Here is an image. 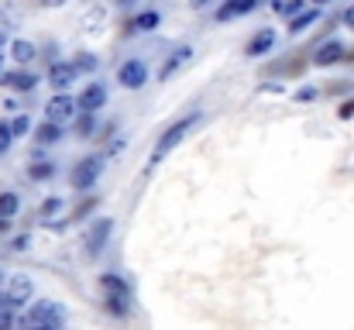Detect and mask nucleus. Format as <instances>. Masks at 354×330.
Returning <instances> with one entry per match:
<instances>
[{"label":"nucleus","mask_w":354,"mask_h":330,"mask_svg":"<svg viewBox=\"0 0 354 330\" xmlns=\"http://www.w3.org/2000/svg\"><path fill=\"white\" fill-rule=\"evenodd\" d=\"M151 28H158V14L155 10H145V14H138L131 24H127V35H138V31H151Z\"/></svg>","instance_id":"19"},{"label":"nucleus","mask_w":354,"mask_h":330,"mask_svg":"<svg viewBox=\"0 0 354 330\" xmlns=\"http://www.w3.org/2000/svg\"><path fill=\"white\" fill-rule=\"evenodd\" d=\"M73 62H76V69H80V73H93V69L100 66V62H97V55H90V52H80Z\"/></svg>","instance_id":"23"},{"label":"nucleus","mask_w":354,"mask_h":330,"mask_svg":"<svg viewBox=\"0 0 354 330\" xmlns=\"http://www.w3.org/2000/svg\"><path fill=\"white\" fill-rule=\"evenodd\" d=\"M189 59H193V48H189V45L176 48V52H172V55L162 62V69H158V80H169V76H172V73H179V69H183Z\"/></svg>","instance_id":"12"},{"label":"nucleus","mask_w":354,"mask_h":330,"mask_svg":"<svg viewBox=\"0 0 354 330\" xmlns=\"http://www.w3.org/2000/svg\"><path fill=\"white\" fill-rule=\"evenodd\" d=\"M118 83L124 90H141V86L148 83V66H145L141 59H127L118 69Z\"/></svg>","instance_id":"8"},{"label":"nucleus","mask_w":354,"mask_h":330,"mask_svg":"<svg viewBox=\"0 0 354 330\" xmlns=\"http://www.w3.org/2000/svg\"><path fill=\"white\" fill-rule=\"evenodd\" d=\"M35 55H38L35 42H28V38H14V42H10V59H14V62L28 66V62H35Z\"/></svg>","instance_id":"14"},{"label":"nucleus","mask_w":354,"mask_h":330,"mask_svg":"<svg viewBox=\"0 0 354 330\" xmlns=\"http://www.w3.org/2000/svg\"><path fill=\"white\" fill-rule=\"evenodd\" d=\"M7 279H10V275H7V272L0 268V293H3V286H7Z\"/></svg>","instance_id":"36"},{"label":"nucleus","mask_w":354,"mask_h":330,"mask_svg":"<svg viewBox=\"0 0 354 330\" xmlns=\"http://www.w3.org/2000/svg\"><path fill=\"white\" fill-rule=\"evenodd\" d=\"M10 141H14V127H10L7 120H0V155L10 148Z\"/></svg>","instance_id":"26"},{"label":"nucleus","mask_w":354,"mask_h":330,"mask_svg":"<svg viewBox=\"0 0 354 330\" xmlns=\"http://www.w3.org/2000/svg\"><path fill=\"white\" fill-rule=\"evenodd\" d=\"M76 110H80V100H76V97H69V93H55V97L45 104V117L66 127V124L76 117Z\"/></svg>","instance_id":"7"},{"label":"nucleus","mask_w":354,"mask_h":330,"mask_svg":"<svg viewBox=\"0 0 354 330\" xmlns=\"http://www.w3.org/2000/svg\"><path fill=\"white\" fill-rule=\"evenodd\" d=\"M59 138H62V124H55V120H45V124L35 127V141L38 145H55Z\"/></svg>","instance_id":"17"},{"label":"nucleus","mask_w":354,"mask_h":330,"mask_svg":"<svg viewBox=\"0 0 354 330\" xmlns=\"http://www.w3.org/2000/svg\"><path fill=\"white\" fill-rule=\"evenodd\" d=\"M189 3H193V7H196V10H203V7H210V3H214V0H189Z\"/></svg>","instance_id":"35"},{"label":"nucleus","mask_w":354,"mask_h":330,"mask_svg":"<svg viewBox=\"0 0 354 330\" xmlns=\"http://www.w3.org/2000/svg\"><path fill=\"white\" fill-rule=\"evenodd\" d=\"M17 207H21L17 193H0V220H14Z\"/></svg>","instance_id":"21"},{"label":"nucleus","mask_w":354,"mask_h":330,"mask_svg":"<svg viewBox=\"0 0 354 330\" xmlns=\"http://www.w3.org/2000/svg\"><path fill=\"white\" fill-rule=\"evenodd\" d=\"M59 210H62V196H52V200L41 203V217H55Z\"/></svg>","instance_id":"27"},{"label":"nucleus","mask_w":354,"mask_h":330,"mask_svg":"<svg viewBox=\"0 0 354 330\" xmlns=\"http://www.w3.org/2000/svg\"><path fill=\"white\" fill-rule=\"evenodd\" d=\"M104 17H107V10H104V7H93V10H86V14L80 17V24H83V31H100Z\"/></svg>","instance_id":"20"},{"label":"nucleus","mask_w":354,"mask_h":330,"mask_svg":"<svg viewBox=\"0 0 354 330\" xmlns=\"http://www.w3.org/2000/svg\"><path fill=\"white\" fill-rule=\"evenodd\" d=\"M341 59H344V45L341 42H327V45H320L313 52V66H334Z\"/></svg>","instance_id":"13"},{"label":"nucleus","mask_w":354,"mask_h":330,"mask_svg":"<svg viewBox=\"0 0 354 330\" xmlns=\"http://www.w3.org/2000/svg\"><path fill=\"white\" fill-rule=\"evenodd\" d=\"M28 176H31V179H48V176H55V165H52V162H35V165L28 169Z\"/></svg>","instance_id":"24"},{"label":"nucleus","mask_w":354,"mask_h":330,"mask_svg":"<svg viewBox=\"0 0 354 330\" xmlns=\"http://www.w3.org/2000/svg\"><path fill=\"white\" fill-rule=\"evenodd\" d=\"M127 3H134V0H118V7H127Z\"/></svg>","instance_id":"38"},{"label":"nucleus","mask_w":354,"mask_h":330,"mask_svg":"<svg viewBox=\"0 0 354 330\" xmlns=\"http://www.w3.org/2000/svg\"><path fill=\"white\" fill-rule=\"evenodd\" d=\"M258 0H227L224 7H217V21H231V17H241L248 10H254Z\"/></svg>","instance_id":"15"},{"label":"nucleus","mask_w":354,"mask_h":330,"mask_svg":"<svg viewBox=\"0 0 354 330\" xmlns=\"http://www.w3.org/2000/svg\"><path fill=\"white\" fill-rule=\"evenodd\" d=\"M272 45H275V31H272V28H261V31L248 42V55H251V59H254V55H265Z\"/></svg>","instance_id":"16"},{"label":"nucleus","mask_w":354,"mask_h":330,"mask_svg":"<svg viewBox=\"0 0 354 330\" xmlns=\"http://www.w3.org/2000/svg\"><path fill=\"white\" fill-rule=\"evenodd\" d=\"M93 207H97V200H86V203H83V207H80V210H76V214H73V220L86 217V214H90V210H93Z\"/></svg>","instance_id":"30"},{"label":"nucleus","mask_w":354,"mask_h":330,"mask_svg":"<svg viewBox=\"0 0 354 330\" xmlns=\"http://www.w3.org/2000/svg\"><path fill=\"white\" fill-rule=\"evenodd\" d=\"M100 289H104L107 313H114V317H127V310H131V293H127L124 279H120V275H104V279H100Z\"/></svg>","instance_id":"3"},{"label":"nucleus","mask_w":354,"mask_h":330,"mask_svg":"<svg viewBox=\"0 0 354 330\" xmlns=\"http://www.w3.org/2000/svg\"><path fill=\"white\" fill-rule=\"evenodd\" d=\"M337 113H341V120H351V117H354V100L341 104V110H337Z\"/></svg>","instance_id":"31"},{"label":"nucleus","mask_w":354,"mask_h":330,"mask_svg":"<svg viewBox=\"0 0 354 330\" xmlns=\"http://www.w3.org/2000/svg\"><path fill=\"white\" fill-rule=\"evenodd\" d=\"M313 97H317V90H313V86H303V90L296 93V100H313Z\"/></svg>","instance_id":"32"},{"label":"nucleus","mask_w":354,"mask_h":330,"mask_svg":"<svg viewBox=\"0 0 354 330\" xmlns=\"http://www.w3.org/2000/svg\"><path fill=\"white\" fill-rule=\"evenodd\" d=\"M111 234H114V220L111 217H97L90 223V230H86V255L90 258H100L104 255V248H107V241H111Z\"/></svg>","instance_id":"5"},{"label":"nucleus","mask_w":354,"mask_h":330,"mask_svg":"<svg viewBox=\"0 0 354 330\" xmlns=\"http://www.w3.org/2000/svg\"><path fill=\"white\" fill-rule=\"evenodd\" d=\"M317 21H320V10L310 7V10H303V14H296V17L289 21V35H299V31H306L310 24H317Z\"/></svg>","instance_id":"18"},{"label":"nucleus","mask_w":354,"mask_h":330,"mask_svg":"<svg viewBox=\"0 0 354 330\" xmlns=\"http://www.w3.org/2000/svg\"><path fill=\"white\" fill-rule=\"evenodd\" d=\"M0 83H3L7 90H14V93H31V90L38 86V76H35V73H24V69H3Z\"/></svg>","instance_id":"10"},{"label":"nucleus","mask_w":354,"mask_h":330,"mask_svg":"<svg viewBox=\"0 0 354 330\" xmlns=\"http://www.w3.org/2000/svg\"><path fill=\"white\" fill-rule=\"evenodd\" d=\"M104 104H107V90H104L100 83H90V86L80 93V110H86V113H97Z\"/></svg>","instance_id":"11"},{"label":"nucleus","mask_w":354,"mask_h":330,"mask_svg":"<svg viewBox=\"0 0 354 330\" xmlns=\"http://www.w3.org/2000/svg\"><path fill=\"white\" fill-rule=\"evenodd\" d=\"M344 24H348V28H351V31H354V3H351V7H348V10H344Z\"/></svg>","instance_id":"33"},{"label":"nucleus","mask_w":354,"mask_h":330,"mask_svg":"<svg viewBox=\"0 0 354 330\" xmlns=\"http://www.w3.org/2000/svg\"><path fill=\"white\" fill-rule=\"evenodd\" d=\"M93 124H97V120H93V113H86V110H83V117L76 120V131H80V134H90V131H93Z\"/></svg>","instance_id":"28"},{"label":"nucleus","mask_w":354,"mask_h":330,"mask_svg":"<svg viewBox=\"0 0 354 330\" xmlns=\"http://www.w3.org/2000/svg\"><path fill=\"white\" fill-rule=\"evenodd\" d=\"M200 120H203V117H200V110H193V113L179 117L172 127H165V134L155 141V152H151L148 165H158L162 158H169V155H172V148H179V145H183V138H186V134H189V131H193Z\"/></svg>","instance_id":"1"},{"label":"nucleus","mask_w":354,"mask_h":330,"mask_svg":"<svg viewBox=\"0 0 354 330\" xmlns=\"http://www.w3.org/2000/svg\"><path fill=\"white\" fill-rule=\"evenodd\" d=\"M41 3H45V7H62L66 0H41Z\"/></svg>","instance_id":"37"},{"label":"nucleus","mask_w":354,"mask_h":330,"mask_svg":"<svg viewBox=\"0 0 354 330\" xmlns=\"http://www.w3.org/2000/svg\"><path fill=\"white\" fill-rule=\"evenodd\" d=\"M313 3H327V0H313Z\"/></svg>","instance_id":"40"},{"label":"nucleus","mask_w":354,"mask_h":330,"mask_svg":"<svg viewBox=\"0 0 354 330\" xmlns=\"http://www.w3.org/2000/svg\"><path fill=\"white\" fill-rule=\"evenodd\" d=\"M76 76H80L76 62H52V66H48V83H52L59 93H66V90L76 83Z\"/></svg>","instance_id":"9"},{"label":"nucleus","mask_w":354,"mask_h":330,"mask_svg":"<svg viewBox=\"0 0 354 330\" xmlns=\"http://www.w3.org/2000/svg\"><path fill=\"white\" fill-rule=\"evenodd\" d=\"M272 7H275V14H286L289 21H292L296 14H303V10H306V7H303V0H275Z\"/></svg>","instance_id":"22"},{"label":"nucleus","mask_w":354,"mask_h":330,"mask_svg":"<svg viewBox=\"0 0 354 330\" xmlns=\"http://www.w3.org/2000/svg\"><path fill=\"white\" fill-rule=\"evenodd\" d=\"M10 127H14V138L28 134V117H14V120H10Z\"/></svg>","instance_id":"29"},{"label":"nucleus","mask_w":354,"mask_h":330,"mask_svg":"<svg viewBox=\"0 0 354 330\" xmlns=\"http://www.w3.org/2000/svg\"><path fill=\"white\" fill-rule=\"evenodd\" d=\"M100 172H104V158H83V162H76L73 165V172H69V186L73 190H80V193H86L97 179H100Z\"/></svg>","instance_id":"4"},{"label":"nucleus","mask_w":354,"mask_h":330,"mask_svg":"<svg viewBox=\"0 0 354 330\" xmlns=\"http://www.w3.org/2000/svg\"><path fill=\"white\" fill-rule=\"evenodd\" d=\"M31 296H35V282L28 275H10L7 286H3V293H0V300L7 306H14V310L24 306V303H31Z\"/></svg>","instance_id":"6"},{"label":"nucleus","mask_w":354,"mask_h":330,"mask_svg":"<svg viewBox=\"0 0 354 330\" xmlns=\"http://www.w3.org/2000/svg\"><path fill=\"white\" fill-rule=\"evenodd\" d=\"M62 324H66V306L55 300L35 303V310L24 317V330H62Z\"/></svg>","instance_id":"2"},{"label":"nucleus","mask_w":354,"mask_h":330,"mask_svg":"<svg viewBox=\"0 0 354 330\" xmlns=\"http://www.w3.org/2000/svg\"><path fill=\"white\" fill-rule=\"evenodd\" d=\"M0 76H3V55H0Z\"/></svg>","instance_id":"39"},{"label":"nucleus","mask_w":354,"mask_h":330,"mask_svg":"<svg viewBox=\"0 0 354 330\" xmlns=\"http://www.w3.org/2000/svg\"><path fill=\"white\" fill-rule=\"evenodd\" d=\"M24 244H28V237H14V241H10V248H14V251H21Z\"/></svg>","instance_id":"34"},{"label":"nucleus","mask_w":354,"mask_h":330,"mask_svg":"<svg viewBox=\"0 0 354 330\" xmlns=\"http://www.w3.org/2000/svg\"><path fill=\"white\" fill-rule=\"evenodd\" d=\"M0 330H14V306L0 300Z\"/></svg>","instance_id":"25"}]
</instances>
